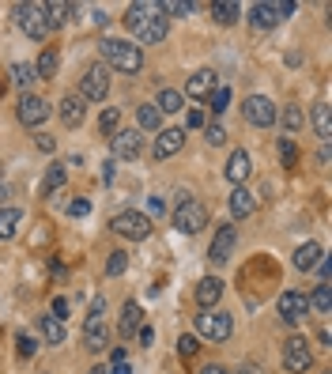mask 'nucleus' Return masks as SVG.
Here are the masks:
<instances>
[{"label":"nucleus","mask_w":332,"mask_h":374,"mask_svg":"<svg viewBox=\"0 0 332 374\" xmlns=\"http://www.w3.org/2000/svg\"><path fill=\"white\" fill-rule=\"evenodd\" d=\"M19 224H23V212L19 208H0V242H4V238H15Z\"/></svg>","instance_id":"nucleus-29"},{"label":"nucleus","mask_w":332,"mask_h":374,"mask_svg":"<svg viewBox=\"0 0 332 374\" xmlns=\"http://www.w3.org/2000/svg\"><path fill=\"white\" fill-rule=\"evenodd\" d=\"M159 12H163V19H170V15H189L193 12V0H159Z\"/></svg>","instance_id":"nucleus-36"},{"label":"nucleus","mask_w":332,"mask_h":374,"mask_svg":"<svg viewBox=\"0 0 332 374\" xmlns=\"http://www.w3.org/2000/svg\"><path fill=\"white\" fill-rule=\"evenodd\" d=\"M15 19H19L23 35L35 38V42H46L50 35V19H46V4H19L15 8Z\"/></svg>","instance_id":"nucleus-4"},{"label":"nucleus","mask_w":332,"mask_h":374,"mask_svg":"<svg viewBox=\"0 0 332 374\" xmlns=\"http://www.w3.org/2000/svg\"><path fill=\"white\" fill-rule=\"evenodd\" d=\"M223 174H226V181H234V186H246V178L253 174V159H249V151L234 148L231 159H226V166H223Z\"/></svg>","instance_id":"nucleus-13"},{"label":"nucleus","mask_w":332,"mask_h":374,"mask_svg":"<svg viewBox=\"0 0 332 374\" xmlns=\"http://www.w3.org/2000/svg\"><path fill=\"white\" fill-rule=\"evenodd\" d=\"M4 197H8V186H4V181H0V201H4Z\"/></svg>","instance_id":"nucleus-55"},{"label":"nucleus","mask_w":332,"mask_h":374,"mask_svg":"<svg viewBox=\"0 0 332 374\" xmlns=\"http://www.w3.org/2000/svg\"><path fill=\"white\" fill-rule=\"evenodd\" d=\"M306 306L318 310L321 317H329V310H332V291H329V284H318V288L306 295Z\"/></svg>","instance_id":"nucleus-25"},{"label":"nucleus","mask_w":332,"mask_h":374,"mask_svg":"<svg viewBox=\"0 0 332 374\" xmlns=\"http://www.w3.org/2000/svg\"><path fill=\"white\" fill-rule=\"evenodd\" d=\"M177 355H182V360L197 355V337H177Z\"/></svg>","instance_id":"nucleus-42"},{"label":"nucleus","mask_w":332,"mask_h":374,"mask_svg":"<svg viewBox=\"0 0 332 374\" xmlns=\"http://www.w3.org/2000/svg\"><path fill=\"white\" fill-rule=\"evenodd\" d=\"M242 117H246L249 125H257V129H268V125H276L280 110L272 99H264V95H249L246 106H242Z\"/></svg>","instance_id":"nucleus-6"},{"label":"nucleus","mask_w":332,"mask_h":374,"mask_svg":"<svg viewBox=\"0 0 332 374\" xmlns=\"http://www.w3.org/2000/svg\"><path fill=\"white\" fill-rule=\"evenodd\" d=\"M321 257H325V250H321L318 242H306V246H298V250H295V268H298V273H310V268L321 265Z\"/></svg>","instance_id":"nucleus-19"},{"label":"nucleus","mask_w":332,"mask_h":374,"mask_svg":"<svg viewBox=\"0 0 332 374\" xmlns=\"http://www.w3.org/2000/svg\"><path fill=\"white\" fill-rule=\"evenodd\" d=\"M215 87H219V83H215V72H212V68H200V72L189 76V83H185V95H189V99H208Z\"/></svg>","instance_id":"nucleus-17"},{"label":"nucleus","mask_w":332,"mask_h":374,"mask_svg":"<svg viewBox=\"0 0 332 374\" xmlns=\"http://www.w3.org/2000/svg\"><path fill=\"white\" fill-rule=\"evenodd\" d=\"M50 314L64 322V317H68V299H53V310H50Z\"/></svg>","instance_id":"nucleus-47"},{"label":"nucleus","mask_w":332,"mask_h":374,"mask_svg":"<svg viewBox=\"0 0 332 374\" xmlns=\"http://www.w3.org/2000/svg\"><path fill=\"white\" fill-rule=\"evenodd\" d=\"M99 129L106 132V137H113V132L121 129V110L117 106H110V110H102V117H99Z\"/></svg>","instance_id":"nucleus-37"},{"label":"nucleus","mask_w":332,"mask_h":374,"mask_svg":"<svg viewBox=\"0 0 332 374\" xmlns=\"http://www.w3.org/2000/svg\"><path fill=\"white\" fill-rule=\"evenodd\" d=\"M200 125H204V114H200V110H193V114H189V129H200Z\"/></svg>","instance_id":"nucleus-52"},{"label":"nucleus","mask_w":332,"mask_h":374,"mask_svg":"<svg viewBox=\"0 0 332 374\" xmlns=\"http://www.w3.org/2000/svg\"><path fill=\"white\" fill-rule=\"evenodd\" d=\"M151 219L144 216V212H133V208H125V212H117V216L110 219V230L113 235H121V238H133V242H144V238L151 235Z\"/></svg>","instance_id":"nucleus-3"},{"label":"nucleus","mask_w":332,"mask_h":374,"mask_svg":"<svg viewBox=\"0 0 332 374\" xmlns=\"http://www.w3.org/2000/svg\"><path fill=\"white\" fill-rule=\"evenodd\" d=\"M110 95V76H106V65H91L79 79V99L87 102H102Z\"/></svg>","instance_id":"nucleus-8"},{"label":"nucleus","mask_w":332,"mask_h":374,"mask_svg":"<svg viewBox=\"0 0 332 374\" xmlns=\"http://www.w3.org/2000/svg\"><path fill=\"white\" fill-rule=\"evenodd\" d=\"M197 333H200V337H208V340H231L234 322H231L226 310H200V314H197Z\"/></svg>","instance_id":"nucleus-5"},{"label":"nucleus","mask_w":332,"mask_h":374,"mask_svg":"<svg viewBox=\"0 0 332 374\" xmlns=\"http://www.w3.org/2000/svg\"><path fill=\"white\" fill-rule=\"evenodd\" d=\"M4 87H8V79H4V76H0V95H4Z\"/></svg>","instance_id":"nucleus-56"},{"label":"nucleus","mask_w":332,"mask_h":374,"mask_svg":"<svg viewBox=\"0 0 332 374\" xmlns=\"http://www.w3.org/2000/svg\"><path fill=\"white\" fill-rule=\"evenodd\" d=\"M253 208H257L253 193H249L246 186H234V193H231V212H234V219H249V216H253Z\"/></svg>","instance_id":"nucleus-20"},{"label":"nucleus","mask_w":332,"mask_h":374,"mask_svg":"<svg viewBox=\"0 0 332 374\" xmlns=\"http://www.w3.org/2000/svg\"><path fill=\"white\" fill-rule=\"evenodd\" d=\"M151 340H155V329H151V325H140V344L148 348Z\"/></svg>","instance_id":"nucleus-50"},{"label":"nucleus","mask_w":332,"mask_h":374,"mask_svg":"<svg viewBox=\"0 0 332 374\" xmlns=\"http://www.w3.org/2000/svg\"><path fill=\"white\" fill-rule=\"evenodd\" d=\"M38 329H42V337H46V344H64V322L61 317H53V314H42L38 317Z\"/></svg>","instance_id":"nucleus-24"},{"label":"nucleus","mask_w":332,"mask_h":374,"mask_svg":"<svg viewBox=\"0 0 332 374\" xmlns=\"http://www.w3.org/2000/svg\"><path fill=\"white\" fill-rule=\"evenodd\" d=\"M38 148H42V151H53L57 144H53V137H46V132H42V137H38Z\"/></svg>","instance_id":"nucleus-53"},{"label":"nucleus","mask_w":332,"mask_h":374,"mask_svg":"<svg viewBox=\"0 0 332 374\" xmlns=\"http://www.w3.org/2000/svg\"><path fill=\"white\" fill-rule=\"evenodd\" d=\"M106 374H133V367H128V360H113V367Z\"/></svg>","instance_id":"nucleus-49"},{"label":"nucleus","mask_w":332,"mask_h":374,"mask_svg":"<svg viewBox=\"0 0 332 374\" xmlns=\"http://www.w3.org/2000/svg\"><path fill=\"white\" fill-rule=\"evenodd\" d=\"M280 155H283V166H295V159H298V151H295V144H291L287 137L280 140Z\"/></svg>","instance_id":"nucleus-43"},{"label":"nucleus","mask_w":332,"mask_h":374,"mask_svg":"<svg viewBox=\"0 0 332 374\" xmlns=\"http://www.w3.org/2000/svg\"><path fill=\"white\" fill-rule=\"evenodd\" d=\"M212 15H215V23H223V27H231L234 19L242 15V8L234 4V0H215L212 4Z\"/></svg>","instance_id":"nucleus-31"},{"label":"nucleus","mask_w":332,"mask_h":374,"mask_svg":"<svg viewBox=\"0 0 332 374\" xmlns=\"http://www.w3.org/2000/svg\"><path fill=\"white\" fill-rule=\"evenodd\" d=\"M234 374H264L261 367H257V363H242V367L238 371H234Z\"/></svg>","instance_id":"nucleus-51"},{"label":"nucleus","mask_w":332,"mask_h":374,"mask_svg":"<svg viewBox=\"0 0 332 374\" xmlns=\"http://www.w3.org/2000/svg\"><path fill=\"white\" fill-rule=\"evenodd\" d=\"M208 99H212V110H215V114H223L226 102H231V87H215V91L208 95Z\"/></svg>","instance_id":"nucleus-40"},{"label":"nucleus","mask_w":332,"mask_h":374,"mask_svg":"<svg viewBox=\"0 0 332 374\" xmlns=\"http://www.w3.org/2000/svg\"><path fill=\"white\" fill-rule=\"evenodd\" d=\"M136 38H140V42H148V46H155V42H163V38H166V19H163V12H159V8H155V15H148V19H144V27L136 30Z\"/></svg>","instance_id":"nucleus-18"},{"label":"nucleus","mask_w":332,"mask_h":374,"mask_svg":"<svg viewBox=\"0 0 332 374\" xmlns=\"http://www.w3.org/2000/svg\"><path fill=\"white\" fill-rule=\"evenodd\" d=\"M219 299H223V280H219V276H204V280L197 284L200 310H215V306H219Z\"/></svg>","instance_id":"nucleus-16"},{"label":"nucleus","mask_w":332,"mask_h":374,"mask_svg":"<svg viewBox=\"0 0 332 374\" xmlns=\"http://www.w3.org/2000/svg\"><path fill=\"white\" fill-rule=\"evenodd\" d=\"M102 57L110 61L117 72H125V76H136L144 68V53H140V46H133V42H121V38H102Z\"/></svg>","instance_id":"nucleus-1"},{"label":"nucleus","mask_w":332,"mask_h":374,"mask_svg":"<svg viewBox=\"0 0 332 374\" xmlns=\"http://www.w3.org/2000/svg\"><path fill=\"white\" fill-rule=\"evenodd\" d=\"M125 268H128V253H125V250H113L110 261H106V273H110V276H121Z\"/></svg>","instance_id":"nucleus-38"},{"label":"nucleus","mask_w":332,"mask_h":374,"mask_svg":"<svg viewBox=\"0 0 332 374\" xmlns=\"http://www.w3.org/2000/svg\"><path fill=\"white\" fill-rule=\"evenodd\" d=\"M68 212H72V216H87V212H91V201H72Z\"/></svg>","instance_id":"nucleus-48"},{"label":"nucleus","mask_w":332,"mask_h":374,"mask_svg":"<svg viewBox=\"0 0 332 374\" xmlns=\"http://www.w3.org/2000/svg\"><path fill=\"white\" fill-rule=\"evenodd\" d=\"M15 344H19V355H23V360H27V355H35V352H38V344H35V340L27 337V333H19V337H15Z\"/></svg>","instance_id":"nucleus-45"},{"label":"nucleus","mask_w":332,"mask_h":374,"mask_svg":"<svg viewBox=\"0 0 332 374\" xmlns=\"http://www.w3.org/2000/svg\"><path fill=\"white\" fill-rule=\"evenodd\" d=\"M35 72H38V79H53V76H57V50H42V57H38Z\"/></svg>","instance_id":"nucleus-35"},{"label":"nucleus","mask_w":332,"mask_h":374,"mask_svg":"<svg viewBox=\"0 0 332 374\" xmlns=\"http://www.w3.org/2000/svg\"><path fill=\"white\" fill-rule=\"evenodd\" d=\"M249 23L253 27H261V30H272L280 23V12H276V4H249Z\"/></svg>","instance_id":"nucleus-21"},{"label":"nucleus","mask_w":332,"mask_h":374,"mask_svg":"<svg viewBox=\"0 0 332 374\" xmlns=\"http://www.w3.org/2000/svg\"><path fill=\"white\" fill-rule=\"evenodd\" d=\"M234 242H238V230H234L231 224H219V227H215L212 246H208V257H212L215 265H226L231 253H234Z\"/></svg>","instance_id":"nucleus-10"},{"label":"nucleus","mask_w":332,"mask_h":374,"mask_svg":"<svg viewBox=\"0 0 332 374\" xmlns=\"http://www.w3.org/2000/svg\"><path fill=\"white\" fill-rule=\"evenodd\" d=\"M313 129H318L321 140L332 137V110H329V102H318V106H313Z\"/></svg>","instance_id":"nucleus-30"},{"label":"nucleus","mask_w":332,"mask_h":374,"mask_svg":"<svg viewBox=\"0 0 332 374\" xmlns=\"http://www.w3.org/2000/svg\"><path fill=\"white\" fill-rule=\"evenodd\" d=\"M313 363V352H310V340L306 337H291L287 344H283V367L291 374H306Z\"/></svg>","instance_id":"nucleus-7"},{"label":"nucleus","mask_w":332,"mask_h":374,"mask_svg":"<svg viewBox=\"0 0 332 374\" xmlns=\"http://www.w3.org/2000/svg\"><path fill=\"white\" fill-rule=\"evenodd\" d=\"M174 227L182 230V235H197V230H204L208 227V208L197 201V197L185 193L182 201H177V208H174Z\"/></svg>","instance_id":"nucleus-2"},{"label":"nucleus","mask_w":332,"mask_h":374,"mask_svg":"<svg viewBox=\"0 0 332 374\" xmlns=\"http://www.w3.org/2000/svg\"><path fill=\"white\" fill-rule=\"evenodd\" d=\"M110 148H113V159H136L144 148V137L140 129H117L110 137Z\"/></svg>","instance_id":"nucleus-12"},{"label":"nucleus","mask_w":332,"mask_h":374,"mask_svg":"<svg viewBox=\"0 0 332 374\" xmlns=\"http://www.w3.org/2000/svg\"><path fill=\"white\" fill-rule=\"evenodd\" d=\"M148 15H155V4H144V0H140V4H128V12H125V27H128V30H140Z\"/></svg>","instance_id":"nucleus-28"},{"label":"nucleus","mask_w":332,"mask_h":374,"mask_svg":"<svg viewBox=\"0 0 332 374\" xmlns=\"http://www.w3.org/2000/svg\"><path fill=\"white\" fill-rule=\"evenodd\" d=\"M35 65H30V61H15L12 65V83H19V87H30L35 83Z\"/></svg>","instance_id":"nucleus-34"},{"label":"nucleus","mask_w":332,"mask_h":374,"mask_svg":"<svg viewBox=\"0 0 332 374\" xmlns=\"http://www.w3.org/2000/svg\"><path fill=\"white\" fill-rule=\"evenodd\" d=\"M182 144H185V129H159L151 155H155V159H170V155L182 151Z\"/></svg>","instance_id":"nucleus-14"},{"label":"nucleus","mask_w":332,"mask_h":374,"mask_svg":"<svg viewBox=\"0 0 332 374\" xmlns=\"http://www.w3.org/2000/svg\"><path fill=\"white\" fill-rule=\"evenodd\" d=\"M163 212H166V201H163V197H148V212H144V216H163Z\"/></svg>","instance_id":"nucleus-46"},{"label":"nucleus","mask_w":332,"mask_h":374,"mask_svg":"<svg viewBox=\"0 0 332 374\" xmlns=\"http://www.w3.org/2000/svg\"><path fill=\"white\" fill-rule=\"evenodd\" d=\"M91 374H106V371H102V367H95V371H91Z\"/></svg>","instance_id":"nucleus-57"},{"label":"nucleus","mask_w":332,"mask_h":374,"mask_svg":"<svg viewBox=\"0 0 332 374\" xmlns=\"http://www.w3.org/2000/svg\"><path fill=\"white\" fill-rule=\"evenodd\" d=\"M15 114H19V121L27 125V129H35V125H42L46 117H50V102L42 99V95H23L19 106H15Z\"/></svg>","instance_id":"nucleus-9"},{"label":"nucleus","mask_w":332,"mask_h":374,"mask_svg":"<svg viewBox=\"0 0 332 374\" xmlns=\"http://www.w3.org/2000/svg\"><path fill=\"white\" fill-rule=\"evenodd\" d=\"M102 314H106V299H95L91 302V310H87V325H91V322H102Z\"/></svg>","instance_id":"nucleus-44"},{"label":"nucleus","mask_w":332,"mask_h":374,"mask_svg":"<svg viewBox=\"0 0 332 374\" xmlns=\"http://www.w3.org/2000/svg\"><path fill=\"white\" fill-rule=\"evenodd\" d=\"M106 344H110V333H106V325H102V322H91V325H84V348H87V352H102Z\"/></svg>","instance_id":"nucleus-23"},{"label":"nucleus","mask_w":332,"mask_h":374,"mask_svg":"<svg viewBox=\"0 0 332 374\" xmlns=\"http://www.w3.org/2000/svg\"><path fill=\"white\" fill-rule=\"evenodd\" d=\"M136 121H140V129H163V114H159V106H155V102H144V106L140 110H136Z\"/></svg>","instance_id":"nucleus-27"},{"label":"nucleus","mask_w":332,"mask_h":374,"mask_svg":"<svg viewBox=\"0 0 332 374\" xmlns=\"http://www.w3.org/2000/svg\"><path fill=\"white\" fill-rule=\"evenodd\" d=\"M200 374H226V367H219V363H208V367H200Z\"/></svg>","instance_id":"nucleus-54"},{"label":"nucleus","mask_w":332,"mask_h":374,"mask_svg":"<svg viewBox=\"0 0 332 374\" xmlns=\"http://www.w3.org/2000/svg\"><path fill=\"white\" fill-rule=\"evenodd\" d=\"M280 117H283V125H287L291 132H298V129H302V110H298V106H287Z\"/></svg>","instance_id":"nucleus-39"},{"label":"nucleus","mask_w":332,"mask_h":374,"mask_svg":"<svg viewBox=\"0 0 332 374\" xmlns=\"http://www.w3.org/2000/svg\"><path fill=\"white\" fill-rule=\"evenodd\" d=\"M72 15V4H61V0H53V4H46V19H50V30L53 27H64Z\"/></svg>","instance_id":"nucleus-33"},{"label":"nucleus","mask_w":332,"mask_h":374,"mask_svg":"<svg viewBox=\"0 0 332 374\" xmlns=\"http://www.w3.org/2000/svg\"><path fill=\"white\" fill-rule=\"evenodd\" d=\"M155 106H159V114H177V110H185V95L174 91V87H163Z\"/></svg>","instance_id":"nucleus-26"},{"label":"nucleus","mask_w":332,"mask_h":374,"mask_svg":"<svg viewBox=\"0 0 332 374\" xmlns=\"http://www.w3.org/2000/svg\"><path fill=\"white\" fill-rule=\"evenodd\" d=\"M64 178H68V174H64V166H50V170H46V178H42V197H53L57 189H64Z\"/></svg>","instance_id":"nucleus-32"},{"label":"nucleus","mask_w":332,"mask_h":374,"mask_svg":"<svg viewBox=\"0 0 332 374\" xmlns=\"http://www.w3.org/2000/svg\"><path fill=\"white\" fill-rule=\"evenodd\" d=\"M140 325H144V310H140V302H125V310H121V337H133V333H140Z\"/></svg>","instance_id":"nucleus-22"},{"label":"nucleus","mask_w":332,"mask_h":374,"mask_svg":"<svg viewBox=\"0 0 332 374\" xmlns=\"http://www.w3.org/2000/svg\"><path fill=\"white\" fill-rule=\"evenodd\" d=\"M276 310H280V317L287 325H298L306 314H310V306H306V295L302 291H283V295L276 299Z\"/></svg>","instance_id":"nucleus-11"},{"label":"nucleus","mask_w":332,"mask_h":374,"mask_svg":"<svg viewBox=\"0 0 332 374\" xmlns=\"http://www.w3.org/2000/svg\"><path fill=\"white\" fill-rule=\"evenodd\" d=\"M204 137H208V144H212V148L226 144V129H223V125H208V129H204Z\"/></svg>","instance_id":"nucleus-41"},{"label":"nucleus","mask_w":332,"mask_h":374,"mask_svg":"<svg viewBox=\"0 0 332 374\" xmlns=\"http://www.w3.org/2000/svg\"><path fill=\"white\" fill-rule=\"evenodd\" d=\"M61 121H64V129H79L84 125V117H87V110H84V99L79 95H64L61 99Z\"/></svg>","instance_id":"nucleus-15"}]
</instances>
